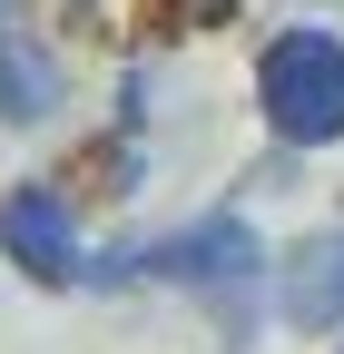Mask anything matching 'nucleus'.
<instances>
[{
	"label": "nucleus",
	"instance_id": "4",
	"mask_svg": "<svg viewBox=\"0 0 344 354\" xmlns=\"http://www.w3.org/2000/svg\"><path fill=\"white\" fill-rule=\"evenodd\" d=\"M276 305H285L295 335H334V325H344V227H315V236L285 246V266H276Z\"/></svg>",
	"mask_w": 344,
	"mask_h": 354
},
{
	"label": "nucleus",
	"instance_id": "1",
	"mask_svg": "<svg viewBox=\"0 0 344 354\" xmlns=\"http://www.w3.org/2000/svg\"><path fill=\"white\" fill-rule=\"evenodd\" d=\"M256 99H266V128L285 148H334L344 138V39L315 20L276 30L256 59Z\"/></svg>",
	"mask_w": 344,
	"mask_h": 354
},
{
	"label": "nucleus",
	"instance_id": "5",
	"mask_svg": "<svg viewBox=\"0 0 344 354\" xmlns=\"http://www.w3.org/2000/svg\"><path fill=\"white\" fill-rule=\"evenodd\" d=\"M50 109H59V59L39 50L20 20H0V118H10V128H39Z\"/></svg>",
	"mask_w": 344,
	"mask_h": 354
},
{
	"label": "nucleus",
	"instance_id": "3",
	"mask_svg": "<svg viewBox=\"0 0 344 354\" xmlns=\"http://www.w3.org/2000/svg\"><path fill=\"white\" fill-rule=\"evenodd\" d=\"M0 256H10L30 286H79V276H89L59 187H10V197H0Z\"/></svg>",
	"mask_w": 344,
	"mask_h": 354
},
{
	"label": "nucleus",
	"instance_id": "2",
	"mask_svg": "<svg viewBox=\"0 0 344 354\" xmlns=\"http://www.w3.org/2000/svg\"><path fill=\"white\" fill-rule=\"evenodd\" d=\"M128 266H138V276H157V286H187V295H207V305H227V315H236V305L276 276L246 216H197L187 236H167V246L128 256Z\"/></svg>",
	"mask_w": 344,
	"mask_h": 354
}]
</instances>
